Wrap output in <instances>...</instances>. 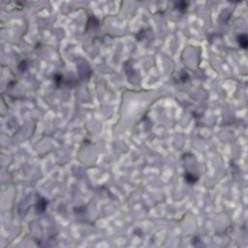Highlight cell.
Segmentation results:
<instances>
[{
    "instance_id": "1",
    "label": "cell",
    "mask_w": 248,
    "mask_h": 248,
    "mask_svg": "<svg viewBox=\"0 0 248 248\" xmlns=\"http://www.w3.org/2000/svg\"><path fill=\"white\" fill-rule=\"evenodd\" d=\"M238 41L239 46H241L242 49L247 48V36H246V34H241L240 36H238Z\"/></svg>"
}]
</instances>
